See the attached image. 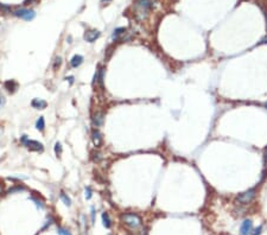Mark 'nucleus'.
<instances>
[{"mask_svg":"<svg viewBox=\"0 0 267 235\" xmlns=\"http://www.w3.org/2000/svg\"><path fill=\"white\" fill-rule=\"evenodd\" d=\"M150 8H151L150 0H139L135 4V14L138 16L139 19H144L147 16Z\"/></svg>","mask_w":267,"mask_h":235,"instance_id":"nucleus-1","label":"nucleus"},{"mask_svg":"<svg viewBox=\"0 0 267 235\" xmlns=\"http://www.w3.org/2000/svg\"><path fill=\"white\" fill-rule=\"evenodd\" d=\"M121 221L131 228H138L141 226V219L137 214H123L121 215Z\"/></svg>","mask_w":267,"mask_h":235,"instance_id":"nucleus-2","label":"nucleus"},{"mask_svg":"<svg viewBox=\"0 0 267 235\" xmlns=\"http://www.w3.org/2000/svg\"><path fill=\"white\" fill-rule=\"evenodd\" d=\"M254 197H255V189H249V190L240 194L236 197V201L241 204H247V203H251Z\"/></svg>","mask_w":267,"mask_h":235,"instance_id":"nucleus-3","label":"nucleus"},{"mask_svg":"<svg viewBox=\"0 0 267 235\" xmlns=\"http://www.w3.org/2000/svg\"><path fill=\"white\" fill-rule=\"evenodd\" d=\"M21 144H24L27 146L31 151H43V145L41 143H38L36 140H30L27 138V135H23L20 139Z\"/></svg>","mask_w":267,"mask_h":235,"instance_id":"nucleus-4","label":"nucleus"},{"mask_svg":"<svg viewBox=\"0 0 267 235\" xmlns=\"http://www.w3.org/2000/svg\"><path fill=\"white\" fill-rule=\"evenodd\" d=\"M14 16L18 17V18H21L24 20H32L35 18V16H36V13H35V11L32 10L20 8V10L14 11Z\"/></svg>","mask_w":267,"mask_h":235,"instance_id":"nucleus-5","label":"nucleus"},{"mask_svg":"<svg viewBox=\"0 0 267 235\" xmlns=\"http://www.w3.org/2000/svg\"><path fill=\"white\" fill-rule=\"evenodd\" d=\"M253 230V222L252 220H245L240 227V234L241 235H249Z\"/></svg>","mask_w":267,"mask_h":235,"instance_id":"nucleus-6","label":"nucleus"},{"mask_svg":"<svg viewBox=\"0 0 267 235\" xmlns=\"http://www.w3.org/2000/svg\"><path fill=\"white\" fill-rule=\"evenodd\" d=\"M99 37H100V32L96 31V30H89L84 33V39L89 43H93Z\"/></svg>","mask_w":267,"mask_h":235,"instance_id":"nucleus-7","label":"nucleus"},{"mask_svg":"<svg viewBox=\"0 0 267 235\" xmlns=\"http://www.w3.org/2000/svg\"><path fill=\"white\" fill-rule=\"evenodd\" d=\"M91 139H93V143H94V145H95L96 147L101 146L102 137H101V133H100L97 129H94V131H93V133H91Z\"/></svg>","mask_w":267,"mask_h":235,"instance_id":"nucleus-8","label":"nucleus"},{"mask_svg":"<svg viewBox=\"0 0 267 235\" xmlns=\"http://www.w3.org/2000/svg\"><path fill=\"white\" fill-rule=\"evenodd\" d=\"M31 106L36 109H44L46 107V102L42 99H33L31 102Z\"/></svg>","mask_w":267,"mask_h":235,"instance_id":"nucleus-9","label":"nucleus"},{"mask_svg":"<svg viewBox=\"0 0 267 235\" xmlns=\"http://www.w3.org/2000/svg\"><path fill=\"white\" fill-rule=\"evenodd\" d=\"M93 123L95 125L96 127H99V126H101L102 123H103V113L101 112H97L94 115L93 117Z\"/></svg>","mask_w":267,"mask_h":235,"instance_id":"nucleus-10","label":"nucleus"},{"mask_svg":"<svg viewBox=\"0 0 267 235\" xmlns=\"http://www.w3.org/2000/svg\"><path fill=\"white\" fill-rule=\"evenodd\" d=\"M82 62H83V57L80 56V55H75L74 57L71 58V61H70V64H71L73 68H77V67H80L82 64Z\"/></svg>","mask_w":267,"mask_h":235,"instance_id":"nucleus-11","label":"nucleus"},{"mask_svg":"<svg viewBox=\"0 0 267 235\" xmlns=\"http://www.w3.org/2000/svg\"><path fill=\"white\" fill-rule=\"evenodd\" d=\"M5 87L10 93H14V91L17 90V88H18V85H17V82H14L13 80H11V81L5 82Z\"/></svg>","mask_w":267,"mask_h":235,"instance_id":"nucleus-12","label":"nucleus"},{"mask_svg":"<svg viewBox=\"0 0 267 235\" xmlns=\"http://www.w3.org/2000/svg\"><path fill=\"white\" fill-rule=\"evenodd\" d=\"M102 223H103V226H105L106 228H111V226H112L111 219H109V215L107 213L102 214Z\"/></svg>","mask_w":267,"mask_h":235,"instance_id":"nucleus-13","label":"nucleus"},{"mask_svg":"<svg viewBox=\"0 0 267 235\" xmlns=\"http://www.w3.org/2000/svg\"><path fill=\"white\" fill-rule=\"evenodd\" d=\"M125 32H126V29H125V27H119L117 30H114V32H113V39H119V37H120L121 35H123Z\"/></svg>","mask_w":267,"mask_h":235,"instance_id":"nucleus-14","label":"nucleus"},{"mask_svg":"<svg viewBox=\"0 0 267 235\" xmlns=\"http://www.w3.org/2000/svg\"><path fill=\"white\" fill-rule=\"evenodd\" d=\"M103 74H105V69H103V68H101V69L96 73V75H97V81H99V83H100L101 87H103Z\"/></svg>","mask_w":267,"mask_h":235,"instance_id":"nucleus-15","label":"nucleus"},{"mask_svg":"<svg viewBox=\"0 0 267 235\" xmlns=\"http://www.w3.org/2000/svg\"><path fill=\"white\" fill-rule=\"evenodd\" d=\"M36 127H37L38 131H43V129H44V127H45V123H44V117H41L37 120Z\"/></svg>","mask_w":267,"mask_h":235,"instance_id":"nucleus-16","label":"nucleus"},{"mask_svg":"<svg viewBox=\"0 0 267 235\" xmlns=\"http://www.w3.org/2000/svg\"><path fill=\"white\" fill-rule=\"evenodd\" d=\"M61 199L63 201L65 205H70V204H71V202H70V198L68 197V196H67L64 192H61Z\"/></svg>","mask_w":267,"mask_h":235,"instance_id":"nucleus-17","label":"nucleus"},{"mask_svg":"<svg viewBox=\"0 0 267 235\" xmlns=\"http://www.w3.org/2000/svg\"><path fill=\"white\" fill-rule=\"evenodd\" d=\"M55 152L57 156H61V153H62V145L59 143H56V145H55Z\"/></svg>","mask_w":267,"mask_h":235,"instance_id":"nucleus-18","label":"nucleus"},{"mask_svg":"<svg viewBox=\"0 0 267 235\" xmlns=\"http://www.w3.org/2000/svg\"><path fill=\"white\" fill-rule=\"evenodd\" d=\"M61 63H62V58H61V57H56L55 64H53V69L56 70L57 68H59V67H61Z\"/></svg>","mask_w":267,"mask_h":235,"instance_id":"nucleus-19","label":"nucleus"},{"mask_svg":"<svg viewBox=\"0 0 267 235\" xmlns=\"http://www.w3.org/2000/svg\"><path fill=\"white\" fill-rule=\"evenodd\" d=\"M57 232H58L59 235H71L69 232H68V230L64 229V228H61V227H59L58 229H57Z\"/></svg>","mask_w":267,"mask_h":235,"instance_id":"nucleus-20","label":"nucleus"},{"mask_svg":"<svg viewBox=\"0 0 267 235\" xmlns=\"http://www.w3.org/2000/svg\"><path fill=\"white\" fill-rule=\"evenodd\" d=\"M261 232H262V226H259V227L253 232V235H260L261 234Z\"/></svg>","mask_w":267,"mask_h":235,"instance_id":"nucleus-21","label":"nucleus"},{"mask_svg":"<svg viewBox=\"0 0 267 235\" xmlns=\"http://www.w3.org/2000/svg\"><path fill=\"white\" fill-rule=\"evenodd\" d=\"M31 199L36 203V205H37V207H39V208H44V205H43V203L41 202V201H38V199H36V198H33V197H32Z\"/></svg>","mask_w":267,"mask_h":235,"instance_id":"nucleus-22","label":"nucleus"},{"mask_svg":"<svg viewBox=\"0 0 267 235\" xmlns=\"http://www.w3.org/2000/svg\"><path fill=\"white\" fill-rule=\"evenodd\" d=\"M90 197H91V190H90V188H87V189H85V198H87V199H89Z\"/></svg>","mask_w":267,"mask_h":235,"instance_id":"nucleus-23","label":"nucleus"},{"mask_svg":"<svg viewBox=\"0 0 267 235\" xmlns=\"http://www.w3.org/2000/svg\"><path fill=\"white\" fill-rule=\"evenodd\" d=\"M21 190H24V188H23V187H17V188H14V189H11L8 192L11 194V192H13V191H21Z\"/></svg>","mask_w":267,"mask_h":235,"instance_id":"nucleus-24","label":"nucleus"},{"mask_svg":"<svg viewBox=\"0 0 267 235\" xmlns=\"http://www.w3.org/2000/svg\"><path fill=\"white\" fill-rule=\"evenodd\" d=\"M67 80H69L70 85H73V83H74V77H73V76H70L69 79H67Z\"/></svg>","mask_w":267,"mask_h":235,"instance_id":"nucleus-25","label":"nucleus"},{"mask_svg":"<svg viewBox=\"0 0 267 235\" xmlns=\"http://www.w3.org/2000/svg\"><path fill=\"white\" fill-rule=\"evenodd\" d=\"M94 216H95V213H94V209H91V220L94 221Z\"/></svg>","mask_w":267,"mask_h":235,"instance_id":"nucleus-26","label":"nucleus"},{"mask_svg":"<svg viewBox=\"0 0 267 235\" xmlns=\"http://www.w3.org/2000/svg\"><path fill=\"white\" fill-rule=\"evenodd\" d=\"M1 192H3V187L0 185V194H1Z\"/></svg>","mask_w":267,"mask_h":235,"instance_id":"nucleus-27","label":"nucleus"},{"mask_svg":"<svg viewBox=\"0 0 267 235\" xmlns=\"http://www.w3.org/2000/svg\"><path fill=\"white\" fill-rule=\"evenodd\" d=\"M102 1H105V3H108V1H111V0H102Z\"/></svg>","mask_w":267,"mask_h":235,"instance_id":"nucleus-28","label":"nucleus"},{"mask_svg":"<svg viewBox=\"0 0 267 235\" xmlns=\"http://www.w3.org/2000/svg\"><path fill=\"white\" fill-rule=\"evenodd\" d=\"M0 102H1V100H0Z\"/></svg>","mask_w":267,"mask_h":235,"instance_id":"nucleus-29","label":"nucleus"},{"mask_svg":"<svg viewBox=\"0 0 267 235\" xmlns=\"http://www.w3.org/2000/svg\"><path fill=\"white\" fill-rule=\"evenodd\" d=\"M266 106H267V105H266Z\"/></svg>","mask_w":267,"mask_h":235,"instance_id":"nucleus-30","label":"nucleus"}]
</instances>
